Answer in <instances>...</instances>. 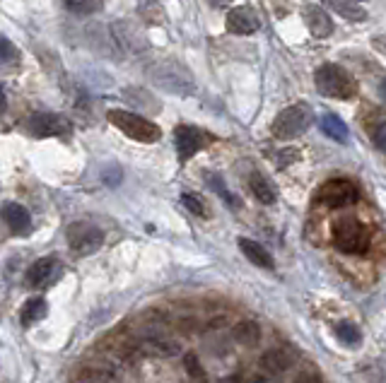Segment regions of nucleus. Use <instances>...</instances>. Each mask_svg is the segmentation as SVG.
Masks as SVG:
<instances>
[{
  "mask_svg": "<svg viewBox=\"0 0 386 383\" xmlns=\"http://www.w3.org/2000/svg\"><path fill=\"white\" fill-rule=\"evenodd\" d=\"M66 239L77 255H90L102 248V244H104V232H102L97 224L73 222L66 232Z\"/></svg>",
  "mask_w": 386,
  "mask_h": 383,
  "instance_id": "obj_6",
  "label": "nucleus"
},
{
  "mask_svg": "<svg viewBox=\"0 0 386 383\" xmlns=\"http://www.w3.org/2000/svg\"><path fill=\"white\" fill-rule=\"evenodd\" d=\"M239 248H242V253L247 255V260H251L253 265H258V268H266V270L273 268L271 253H268L266 248L261 246V244L251 242V239H239Z\"/></svg>",
  "mask_w": 386,
  "mask_h": 383,
  "instance_id": "obj_16",
  "label": "nucleus"
},
{
  "mask_svg": "<svg viewBox=\"0 0 386 383\" xmlns=\"http://www.w3.org/2000/svg\"><path fill=\"white\" fill-rule=\"evenodd\" d=\"M27 130L34 137H61L70 132V124L58 114H34L27 121Z\"/></svg>",
  "mask_w": 386,
  "mask_h": 383,
  "instance_id": "obj_9",
  "label": "nucleus"
},
{
  "mask_svg": "<svg viewBox=\"0 0 386 383\" xmlns=\"http://www.w3.org/2000/svg\"><path fill=\"white\" fill-rule=\"evenodd\" d=\"M314 85L319 95H324L326 99L350 101L358 97V80L338 63H324V66L316 68Z\"/></svg>",
  "mask_w": 386,
  "mask_h": 383,
  "instance_id": "obj_1",
  "label": "nucleus"
},
{
  "mask_svg": "<svg viewBox=\"0 0 386 383\" xmlns=\"http://www.w3.org/2000/svg\"><path fill=\"white\" fill-rule=\"evenodd\" d=\"M316 198H319V203H324L326 208H345V205L355 203L358 188H355L348 179H331L321 186Z\"/></svg>",
  "mask_w": 386,
  "mask_h": 383,
  "instance_id": "obj_8",
  "label": "nucleus"
},
{
  "mask_svg": "<svg viewBox=\"0 0 386 383\" xmlns=\"http://www.w3.org/2000/svg\"><path fill=\"white\" fill-rule=\"evenodd\" d=\"M249 188H251L253 198L263 205H273L278 200V193H276V188L271 186V181H268L263 174H258V171H253V174L249 176Z\"/></svg>",
  "mask_w": 386,
  "mask_h": 383,
  "instance_id": "obj_14",
  "label": "nucleus"
},
{
  "mask_svg": "<svg viewBox=\"0 0 386 383\" xmlns=\"http://www.w3.org/2000/svg\"><path fill=\"white\" fill-rule=\"evenodd\" d=\"M205 181H208V186L210 188L215 190V193L220 195V198L224 200V203L229 205V208H239V200H237V195H232L229 193V188L224 186V181H222V176H218V174H205Z\"/></svg>",
  "mask_w": 386,
  "mask_h": 383,
  "instance_id": "obj_25",
  "label": "nucleus"
},
{
  "mask_svg": "<svg viewBox=\"0 0 386 383\" xmlns=\"http://www.w3.org/2000/svg\"><path fill=\"white\" fill-rule=\"evenodd\" d=\"M210 142V135L195 126H177L174 128V145H177L179 159L189 161L193 155H198Z\"/></svg>",
  "mask_w": 386,
  "mask_h": 383,
  "instance_id": "obj_7",
  "label": "nucleus"
},
{
  "mask_svg": "<svg viewBox=\"0 0 386 383\" xmlns=\"http://www.w3.org/2000/svg\"><path fill=\"white\" fill-rule=\"evenodd\" d=\"M148 75L160 90L169 92V95L189 97L195 92V80L191 77V72H189L179 61L155 63V66L148 70Z\"/></svg>",
  "mask_w": 386,
  "mask_h": 383,
  "instance_id": "obj_3",
  "label": "nucleus"
},
{
  "mask_svg": "<svg viewBox=\"0 0 386 383\" xmlns=\"http://www.w3.org/2000/svg\"><path fill=\"white\" fill-rule=\"evenodd\" d=\"M297 383H321L319 379H314V376H300Z\"/></svg>",
  "mask_w": 386,
  "mask_h": 383,
  "instance_id": "obj_31",
  "label": "nucleus"
},
{
  "mask_svg": "<svg viewBox=\"0 0 386 383\" xmlns=\"http://www.w3.org/2000/svg\"><path fill=\"white\" fill-rule=\"evenodd\" d=\"M229 3H232V0H210L213 8H224V5H229Z\"/></svg>",
  "mask_w": 386,
  "mask_h": 383,
  "instance_id": "obj_32",
  "label": "nucleus"
},
{
  "mask_svg": "<svg viewBox=\"0 0 386 383\" xmlns=\"http://www.w3.org/2000/svg\"><path fill=\"white\" fill-rule=\"evenodd\" d=\"M19 63V51L8 37L0 34V66H17Z\"/></svg>",
  "mask_w": 386,
  "mask_h": 383,
  "instance_id": "obj_27",
  "label": "nucleus"
},
{
  "mask_svg": "<svg viewBox=\"0 0 386 383\" xmlns=\"http://www.w3.org/2000/svg\"><path fill=\"white\" fill-rule=\"evenodd\" d=\"M311 121H314L311 106L305 104V101H297V104L287 106V109H282L280 114L276 116V121H273V126H271V132L278 140H295V137L305 135L307 128L311 126Z\"/></svg>",
  "mask_w": 386,
  "mask_h": 383,
  "instance_id": "obj_5",
  "label": "nucleus"
},
{
  "mask_svg": "<svg viewBox=\"0 0 386 383\" xmlns=\"http://www.w3.org/2000/svg\"><path fill=\"white\" fill-rule=\"evenodd\" d=\"M365 128H367L369 140L374 142V147H377V150H384V145H386V124H384L382 111H374L372 119L365 121Z\"/></svg>",
  "mask_w": 386,
  "mask_h": 383,
  "instance_id": "obj_23",
  "label": "nucleus"
},
{
  "mask_svg": "<svg viewBox=\"0 0 386 383\" xmlns=\"http://www.w3.org/2000/svg\"><path fill=\"white\" fill-rule=\"evenodd\" d=\"M104 179H106V184H109V186H116L121 181V169H119V166H114L111 171H106Z\"/></svg>",
  "mask_w": 386,
  "mask_h": 383,
  "instance_id": "obj_30",
  "label": "nucleus"
},
{
  "mask_svg": "<svg viewBox=\"0 0 386 383\" xmlns=\"http://www.w3.org/2000/svg\"><path fill=\"white\" fill-rule=\"evenodd\" d=\"M109 124L114 128H119L124 135H128L131 140L135 142H143V145H153L162 137V130H160L157 124L148 121L145 116L133 114V111H124V109H111L106 114Z\"/></svg>",
  "mask_w": 386,
  "mask_h": 383,
  "instance_id": "obj_4",
  "label": "nucleus"
},
{
  "mask_svg": "<svg viewBox=\"0 0 386 383\" xmlns=\"http://www.w3.org/2000/svg\"><path fill=\"white\" fill-rule=\"evenodd\" d=\"M232 335L239 345L251 347V345H256L258 337H261V328H258L256 321H239L237 326L232 328Z\"/></svg>",
  "mask_w": 386,
  "mask_h": 383,
  "instance_id": "obj_20",
  "label": "nucleus"
},
{
  "mask_svg": "<svg viewBox=\"0 0 386 383\" xmlns=\"http://www.w3.org/2000/svg\"><path fill=\"white\" fill-rule=\"evenodd\" d=\"M46 311H48L46 299H44V297H32L22 306V311H19V321H22V326H34V323L41 321V318L46 316Z\"/></svg>",
  "mask_w": 386,
  "mask_h": 383,
  "instance_id": "obj_18",
  "label": "nucleus"
},
{
  "mask_svg": "<svg viewBox=\"0 0 386 383\" xmlns=\"http://www.w3.org/2000/svg\"><path fill=\"white\" fill-rule=\"evenodd\" d=\"M331 5V10L340 14V17L350 19V22H363L367 19V12H365L360 5H355V0H326Z\"/></svg>",
  "mask_w": 386,
  "mask_h": 383,
  "instance_id": "obj_22",
  "label": "nucleus"
},
{
  "mask_svg": "<svg viewBox=\"0 0 386 383\" xmlns=\"http://www.w3.org/2000/svg\"><path fill=\"white\" fill-rule=\"evenodd\" d=\"M331 237H334V246L348 255H365L372 246V234H369L367 224L355 217H340L334 224Z\"/></svg>",
  "mask_w": 386,
  "mask_h": 383,
  "instance_id": "obj_2",
  "label": "nucleus"
},
{
  "mask_svg": "<svg viewBox=\"0 0 386 383\" xmlns=\"http://www.w3.org/2000/svg\"><path fill=\"white\" fill-rule=\"evenodd\" d=\"M184 364H186V371H189V374H191V376H198V379H203V376H205V371H203V366H200L198 357L186 355V360H184Z\"/></svg>",
  "mask_w": 386,
  "mask_h": 383,
  "instance_id": "obj_29",
  "label": "nucleus"
},
{
  "mask_svg": "<svg viewBox=\"0 0 386 383\" xmlns=\"http://www.w3.org/2000/svg\"><path fill=\"white\" fill-rule=\"evenodd\" d=\"M140 17L145 24H164V10L160 5V0H145L143 8H140Z\"/></svg>",
  "mask_w": 386,
  "mask_h": 383,
  "instance_id": "obj_26",
  "label": "nucleus"
},
{
  "mask_svg": "<svg viewBox=\"0 0 386 383\" xmlns=\"http://www.w3.org/2000/svg\"><path fill=\"white\" fill-rule=\"evenodd\" d=\"M53 273H56V260H53V258H39V260H34L32 268L27 270V284H32V287H39V284L48 282Z\"/></svg>",
  "mask_w": 386,
  "mask_h": 383,
  "instance_id": "obj_17",
  "label": "nucleus"
},
{
  "mask_svg": "<svg viewBox=\"0 0 386 383\" xmlns=\"http://www.w3.org/2000/svg\"><path fill=\"white\" fill-rule=\"evenodd\" d=\"M334 333H336V337H338V342L343 347H353L355 350V347L363 345V333H360V328L355 326V323H350V321L336 323Z\"/></svg>",
  "mask_w": 386,
  "mask_h": 383,
  "instance_id": "obj_21",
  "label": "nucleus"
},
{
  "mask_svg": "<svg viewBox=\"0 0 386 383\" xmlns=\"http://www.w3.org/2000/svg\"><path fill=\"white\" fill-rule=\"evenodd\" d=\"M3 219H5V224L10 227V232L12 234H29L32 232V215H29V210L24 208V205H19V203H5L3 205Z\"/></svg>",
  "mask_w": 386,
  "mask_h": 383,
  "instance_id": "obj_13",
  "label": "nucleus"
},
{
  "mask_svg": "<svg viewBox=\"0 0 386 383\" xmlns=\"http://www.w3.org/2000/svg\"><path fill=\"white\" fill-rule=\"evenodd\" d=\"M8 109V104H5V95H3V90H0V114Z\"/></svg>",
  "mask_w": 386,
  "mask_h": 383,
  "instance_id": "obj_33",
  "label": "nucleus"
},
{
  "mask_svg": "<svg viewBox=\"0 0 386 383\" xmlns=\"http://www.w3.org/2000/svg\"><path fill=\"white\" fill-rule=\"evenodd\" d=\"M227 32L237 34V37H249V34H256L261 27V19L253 12L249 5H237L227 12Z\"/></svg>",
  "mask_w": 386,
  "mask_h": 383,
  "instance_id": "obj_10",
  "label": "nucleus"
},
{
  "mask_svg": "<svg viewBox=\"0 0 386 383\" xmlns=\"http://www.w3.org/2000/svg\"><path fill=\"white\" fill-rule=\"evenodd\" d=\"M302 17H305V24L311 32V37L326 39L334 34V19H331V14L326 12L324 8H319V5H311V3L305 5V8H302Z\"/></svg>",
  "mask_w": 386,
  "mask_h": 383,
  "instance_id": "obj_11",
  "label": "nucleus"
},
{
  "mask_svg": "<svg viewBox=\"0 0 386 383\" xmlns=\"http://www.w3.org/2000/svg\"><path fill=\"white\" fill-rule=\"evenodd\" d=\"M114 34H116V41L124 48H128V51L140 53L148 48V37L143 34V29H138V24L128 22V19L114 22Z\"/></svg>",
  "mask_w": 386,
  "mask_h": 383,
  "instance_id": "obj_12",
  "label": "nucleus"
},
{
  "mask_svg": "<svg viewBox=\"0 0 386 383\" xmlns=\"http://www.w3.org/2000/svg\"><path fill=\"white\" fill-rule=\"evenodd\" d=\"M292 355L287 350H268L266 355H263V360H261V364H263V369L266 371H271V374H285L287 369L292 366Z\"/></svg>",
  "mask_w": 386,
  "mask_h": 383,
  "instance_id": "obj_15",
  "label": "nucleus"
},
{
  "mask_svg": "<svg viewBox=\"0 0 386 383\" xmlns=\"http://www.w3.org/2000/svg\"><path fill=\"white\" fill-rule=\"evenodd\" d=\"M182 203L184 208L189 210L195 217H208V208H205V203L200 200V195H193V193H184L182 195Z\"/></svg>",
  "mask_w": 386,
  "mask_h": 383,
  "instance_id": "obj_28",
  "label": "nucleus"
},
{
  "mask_svg": "<svg viewBox=\"0 0 386 383\" xmlns=\"http://www.w3.org/2000/svg\"><path fill=\"white\" fill-rule=\"evenodd\" d=\"M321 130L336 142H348V137H350V130H348V126H345V121H340V116H336V114H326L324 119H321Z\"/></svg>",
  "mask_w": 386,
  "mask_h": 383,
  "instance_id": "obj_19",
  "label": "nucleus"
},
{
  "mask_svg": "<svg viewBox=\"0 0 386 383\" xmlns=\"http://www.w3.org/2000/svg\"><path fill=\"white\" fill-rule=\"evenodd\" d=\"M68 12L80 14V17H87V14H95L104 8V0H63Z\"/></svg>",
  "mask_w": 386,
  "mask_h": 383,
  "instance_id": "obj_24",
  "label": "nucleus"
}]
</instances>
